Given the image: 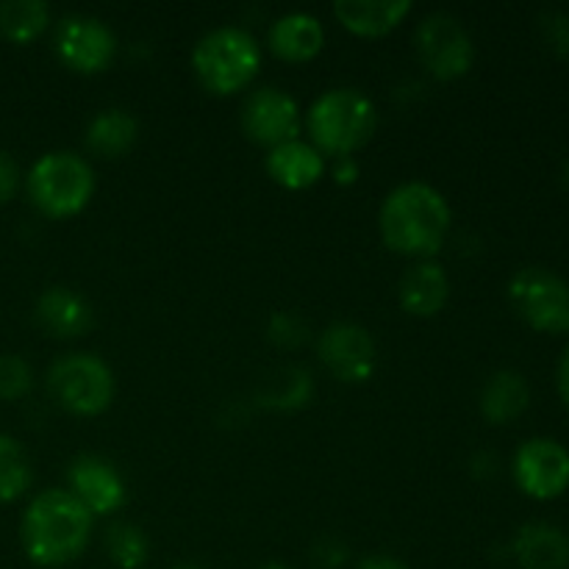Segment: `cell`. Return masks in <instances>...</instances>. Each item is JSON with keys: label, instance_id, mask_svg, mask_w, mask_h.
Instances as JSON below:
<instances>
[{"label": "cell", "instance_id": "6da1fadb", "mask_svg": "<svg viewBox=\"0 0 569 569\" xmlns=\"http://www.w3.org/2000/svg\"><path fill=\"white\" fill-rule=\"evenodd\" d=\"M92 528V511L70 489H44L20 520L22 553L44 569L72 565L87 550Z\"/></svg>", "mask_w": 569, "mask_h": 569}, {"label": "cell", "instance_id": "7a4b0ae2", "mask_svg": "<svg viewBox=\"0 0 569 569\" xmlns=\"http://www.w3.org/2000/svg\"><path fill=\"white\" fill-rule=\"evenodd\" d=\"M378 226L389 250L428 261L442 250L448 237L450 206L431 183L406 181L383 198Z\"/></svg>", "mask_w": 569, "mask_h": 569}, {"label": "cell", "instance_id": "3957f363", "mask_svg": "<svg viewBox=\"0 0 569 569\" xmlns=\"http://www.w3.org/2000/svg\"><path fill=\"white\" fill-rule=\"evenodd\" d=\"M311 144L322 156H353L365 148L378 128L376 103L361 89L337 87L322 92L306 114Z\"/></svg>", "mask_w": 569, "mask_h": 569}, {"label": "cell", "instance_id": "277c9868", "mask_svg": "<svg viewBox=\"0 0 569 569\" xmlns=\"http://www.w3.org/2000/svg\"><path fill=\"white\" fill-rule=\"evenodd\" d=\"M192 70L211 94H233L259 76L261 48L244 28L220 26L198 39L192 50Z\"/></svg>", "mask_w": 569, "mask_h": 569}, {"label": "cell", "instance_id": "5b68a950", "mask_svg": "<svg viewBox=\"0 0 569 569\" xmlns=\"http://www.w3.org/2000/svg\"><path fill=\"white\" fill-rule=\"evenodd\" d=\"M26 192L44 217L64 220L87 209L94 194V170L72 150L39 156L26 176Z\"/></svg>", "mask_w": 569, "mask_h": 569}, {"label": "cell", "instance_id": "8992f818", "mask_svg": "<svg viewBox=\"0 0 569 569\" xmlns=\"http://www.w3.org/2000/svg\"><path fill=\"white\" fill-rule=\"evenodd\" d=\"M48 392L76 417H98L114 400V372L94 353H67L48 370Z\"/></svg>", "mask_w": 569, "mask_h": 569}, {"label": "cell", "instance_id": "52a82bcc", "mask_svg": "<svg viewBox=\"0 0 569 569\" xmlns=\"http://www.w3.org/2000/svg\"><path fill=\"white\" fill-rule=\"evenodd\" d=\"M509 303L537 331H569V283L548 267L517 270L509 281Z\"/></svg>", "mask_w": 569, "mask_h": 569}, {"label": "cell", "instance_id": "ba28073f", "mask_svg": "<svg viewBox=\"0 0 569 569\" xmlns=\"http://www.w3.org/2000/svg\"><path fill=\"white\" fill-rule=\"evenodd\" d=\"M417 59L422 61L428 72L439 81H453L461 78L476 61V44L459 17L448 11H433L422 17L415 31Z\"/></svg>", "mask_w": 569, "mask_h": 569}, {"label": "cell", "instance_id": "9c48e42d", "mask_svg": "<svg viewBox=\"0 0 569 569\" xmlns=\"http://www.w3.org/2000/svg\"><path fill=\"white\" fill-rule=\"evenodd\" d=\"M53 50L61 64L81 76L109 70L117 56V37L103 20L92 14H67L56 22Z\"/></svg>", "mask_w": 569, "mask_h": 569}, {"label": "cell", "instance_id": "30bf717a", "mask_svg": "<svg viewBox=\"0 0 569 569\" xmlns=\"http://www.w3.org/2000/svg\"><path fill=\"white\" fill-rule=\"evenodd\" d=\"M239 122L250 142L272 150L298 139L300 128H303V114H300L298 100L289 92L278 87H261L248 94L242 111H239Z\"/></svg>", "mask_w": 569, "mask_h": 569}, {"label": "cell", "instance_id": "8fae6325", "mask_svg": "<svg viewBox=\"0 0 569 569\" xmlns=\"http://www.w3.org/2000/svg\"><path fill=\"white\" fill-rule=\"evenodd\" d=\"M511 467L517 487L533 500H553L569 489V450L550 437L526 439Z\"/></svg>", "mask_w": 569, "mask_h": 569}, {"label": "cell", "instance_id": "7c38bea8", "mask_svg": "<svg viewBox=\"0 0 569 569\" xmlns=\"http://www.w3.org/2000/svg\"><path fill=\"white\" fill-rule=\"evenodd\" d=\"M317 350H320V361L328 367V372L345 383H361L376 372V339L365 326L333 322L320 333Z\"/></svg>", "mask_w": 569, "mask_h": 569}, {"label": "cell", "instance_id": "4fadbf2b", "mask_svg": "<svg viewBox=\"0 0 569 569\" xmlns=\"http://www.w3.org/2000/svg\"><path fill=\"white\" fill-rule=\"evenodd\" d=\"M67 481L70 492L92 511V517L114 515L128 500L122 476L100 456H78L67 470Z\"/></svg>", "mask_w": 569, "mask_h": 569}, {"label": "cell", "instance_id": "5bb4252c", "mask_svg": "<svg viewBox=\"0 0 569 569\" xmlns=\"http://www.w3.org/2000/svg\"><path fill=\"white\" fill-rule=\"evenodd\" d=\"M33 317L50 337L59 339L83 337L94 322V311L89 300L78 295L76 289L67 287L44 289L37 298V306H33Z\"/></svg>", "mask_w": 569, "mask_h": 569}, {"label": "cell", "instance_id": "9a60e30c", "mask_svg": "<svg viewBox=\"0 0 569 569\" xmlns=\"http://www.w3.org/2000/svg\"><path fill=\"white\" fill-rule=\"evenodd\" d=\"M326 156L303 139H292L267 153V172L272 181L292 192L311 189L322 176H326Z\"/></svg>", "mask_w": 569, "mask_h": 569}, {"label": "cell", "instance_id": "2e32d148", "mask_svg": "<svg viewBox=\"0 0 569 569\" xmlns=\"http://www.w3.org/2000/svg\"><path fill=\"white\" fill-rule=\"evenodd\" d=\"M450 295L448 272L437 261H417L400 276L398 300L409 315L433 317L445 309Z\"/></svg>", "mask_w": 569, "mask_h": 569}, {"label": "cell", "instance_id": "e0dca14e", "mask_svg": "<svg viewBox=\"0 0 569 569\" xmlns=\"http://www.w3.org/2000/svg\"><path fill=\"white\" fill-rule=\"evenodd\" d=\"M326 44V28H322L320 17L309 14V11H289V14L278 17L270 28V48L278 59L292 61H311Z\"/></svg>", "mask_w": 569, "mask_h": 569}, {"label": "cell", "instance_id": "ac0fdd59", "mask_svg": "<svg viewBox=\"0 0 569 569\" xmlns=\"http://www.w3.org/2000/svg\"><path fill=\"white\" fill-rule=\"evenodd\" d=\"M511 550L522 569H569V537L553 522L522 526Z\"/></svg>", "mask_w": 569, "mask_h": 569}, {"label": "cell", "instance_id": "d6986e66", "mask_svg": "<svg viewBox=\"0 0 569 569\" xmlns=\"http://www.w3.org/2000/svg\"><path fill=\"white\" fill-rule=\"evenodd\" d=\"M411 0H339L333 14L348 31L359 37H383L411 14Z\"/></svg>", "mask_w": 569, "mask_h": 569}, {"label": "cell", "instance_id": "ffe728a7", "mask_svg": "<svg viewBox=\"0 0 569 569\" xmlns=\"http://www.w3.org/2000/svg\"><path fill=\"white\" fill-rule=\"evenodd\" d=\"M531 403V387L517 370H498L487 378L481 389V415L492 426L517 420Z\"/></svg>", "mask_w": 569, "mask_h": 569}, {"label": "cell", "instance_id": "44dd1931", "mask_svg": "<svg viewBox=\"0 0 569 569\" xmlns=\"http://www.w3.org/2000/svg\"><path fill=\"white\" fill-rule=\"evenodd\" d=\"M139 126L126 109H106L89 122L87 148L100 159H120L137 142Z\"/></svg>", "mask_w": 569, "mask_h": 569}, {"label": "cell", "instance_id": "7402d4cb", "mask_svg": "<svg viewBox=\"0 0 569 569\" xmlns=\"http://www.w3.org/2000/svg\"><path fill=\"white\" fill-rule=\"evenodd\" d=\"M50 26V6L42 0H3L0 33L17 44H28Z\"/></svg>", "mask_w": 569, "mask_h": 569}, {"label": "cell", "instance_id": "603a6c76", "mask_svg": "<svg viewBox=\"0 0 569 569\" xmlns=\"http://www.w3.org/2000/svg\"><path fill=\"white\" fill-rule=\"evenodd\" d=\"M31 481V459L22 442H17L9 433H0V503H14L28 492Z\"/></svg>", "mask_w": 569, "mask_h": 569}, {"label": "cell", "instance_id": "cb8c5ba5", "mask_svg": "<svg viewBox=\"0 0 569 569\" xmlns=\"http://www.w3.org/2000/svg\"><path fill=\"white\" fill-rule=\"evenodd\" d=\"M103 548L109 559L114 561V567L120 569H139L150 556L148 537L133 522H114V526H109L103 537Z\"/></svg>", "mask_w": 569, "mask_h": 569}, {"label": "cell", "instance_id": "d4e9b609", "mask_svg": "<svg viewBox=\"0 0 569 569\" xmlns=\"http://www.w3.org/2000/svg\"><path fill=\"white\" fill-rule=\"evenodd\" d=\"M311 398V376L298 367H289L281 372V378L270 383V389L264 392V406L272 409H298V406L309 403Z\"/></svg>", "mask_w": 569, "mask_h": 569}, {"label": "cell", "instance_id": "484cf974", "mask_svg": "<svg viewBox=\"0 0 569 569\" xmlns=\"http://www.w3.org/2000/svg\"><path fill=\"white\" fill-rule=\"evenodd\" d=\"M33 370L22 356L0 353V400H20L31 392Z\"/></svg>", "mask_w": 569, "mask_h": 569}, {"label": "cell", "instance_id": "4316f807", "mask_svg": "<svg viewBox=\"0 0 569 569\" xmlns=\"http://www.w3.org/2000/svg\"><path fill=\"white\" fill-rule=\"evenodd\" d=\"M539 31L553 53L569 56V11L548 9L539 14Z\"/></svg>", "mask_w": 569, "mask_h": 569}, {"label": "cell", "instance_id": "83f0119b", "mask_svg": "<svg viewBox=\"0 0 569 569\" xmlns=\"http://www.w3.org/2000/svg\"><path fill=\"white\" fill-rule=\"evenodd\" d=\"M20 183H22L20 164H17V159L9 153V150H0V203L14 200V194L20 192Z\"/></svg>", "mask_w": 569, "mask_h": 569}, {"label": "cell", "instance_id": "f1b7e54d", "mask_svg": "<svg viewBox=\"0 0 569 569\" xmlns=\"http://www.w3.org/2000/svg\"><path fill=\"white\" fill-rule=\"evenodd\" d=\"M315 561L322 569H337L345 565V548H337L333 539H322L320 545L315 548Z\"/></svg>", "mask_w": 569, "mask_h": 569}, {"label": "cell", "instance_id": "f546056e", "mask_svg": "<svg viewBox=\"0 0 569 569\" xmlns=\"http://www.w3.org/2000/svg\"><path fill=\"white\" fill-rule=\"evenodd\" d=\"M356 569H411L406 561L395 559V556H387V553H378V556H367V559H361Z\"/></svg>", "mask_w": 569, "mask_h": 569}, {"label": "cell", "instance_id": "4dcf8cb0", "mask_svg": "<svg viewBox=\"0 0 569 569\" xmlns=\"http://www.w3.org/2000/svg\"><path fill=\"white\" fill-rule=\"evenodd\" d=\"M333 178L339 183H353L359 178V164L353 161V156H342V159H333Z\"/></svg>", "mask_w": 569, "mask_h": 569}, {"label": "cell", "instance_id": "1f68e13d", "mask_svg": "<svg viewBox=\"0 0 569 569\" xmlns=\"http://www.w3.org/2000/svg\"><path fill=\"white\" fill-rule=\"evenodd\" d=\"M556 387H559L561 400L569 406V345L559 359V370H556Z\"/></svg>", "mask_w": 569, "mask_h": 569}, {"label": "cell", "instance_id": "d6a6232c", "mask_svg": "<svg viewBox=\"0 0 569 569\" xmlns=\"http://www.w3.org/2000/svg\"><path fill=\"white\" fill-rule=\"evenodd\" d=\"M561 183H565V189L569 192V159L565 161V167H561Z\"/></svg>", "mask_w": 569, "mask_h": 569}, {"label": "cell", "instance_id": "836d02e7", "mask_svg": "<svg viewBox=\"0 0 569 569\" xmlns=\"http://www.w3.org/2000/svg\"><path fill=\"white\" fill-rule=\"evenodd\" d=\"M256 569H292V567L281 565V561H270V565H261V567H256Z\"/></svg>", "mask_w": 569, "mask_h": 569}, {"label": "cell", "instance_id": "e575fe53", "mask_svg": "<svg viewBox=\"0 0 569 569\" xmlns=\"http://www.w3.org/2000/svg\"><path fill=\"white\" fill-rule=\"evenodd\" d=\"M170 569H200L198 565H176V567H170Z\"/></svg>", "mask_w": 569, "mask_h": 569}]
</instances>
